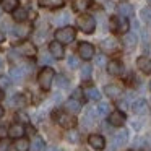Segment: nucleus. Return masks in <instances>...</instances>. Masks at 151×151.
Here are the masks:
<instances>
[{"instance_id":"1","label":"nucleus","mask_w":151,"mask_h":151,"mask_svg":"<svg viewBox=\"0 0 151 151\" xmlns=\"http://www.w3.org/2000/svg\"><path fill=\"white\" fill-rule=\"evenodd\" d=\"M54 78H55V72L50 67H44L39 72V75H37V83H39V86L42 89H49L52 86Z\"/></svg>"},{"instance_id":"2","label":"nucleus","mask_w":151,"mask_h":151,"mask_svg":"<svg viewBox=\"0 0 151 151\" xmlns=\"http://www.w3.org/2000/svg\"><path fill=\"white\" fill-rule=\"evenodd\" d=\"M75 37H76V31L72 26H63L55 31V41H59L60 44H70Z\"/></svg>"},{"instance_id":"3","label":"nucleus","mask_w":151,"mask_h":151,"mask_svg":"<svg viewBox=\"0 0 151 151\" xmlns=\"http://www.w3.org/2000/svg\"><path fill=\"white\" fill-rule=\"evenodd\" d=\"M76 24H78V28L86 34L94 33V29H96V21L91 15H81V17H78Z\"/></svg>"},{"instance_id":"4","label":"nucleus","mask_w":151,"mask_h":151,"mask_svg":"<svg viewBox=\"0 0 151 151\" xmlns=\"http://www.w3.org/2000/svg\"><path fill=\"white\" fill-rule=\"evenodd\" d=\"M128 140V133L127 130H120L117 132V133L114 135V138H112V145H111V151H117L120 150V148L125 146V143H127Z\"/></svg>"},{"instance_id":"5","label":"nucleus","mask_w":151,"mask_h":151,"mask_svg":"<svg viewBox=\"0 0 151 151\" xmlns=\"http://www.w3.org/2000/svg\"><path fill=\"white\" fill-rule=\"evenodd\" d=\"M111 28L115 31V33H119V34H127V31H128V21H127V18H117V17H114V18H111Z\"/></svg>"},{"instance_id":"6","label":"nucleus","mask_w":151,"mask_h":151,"mask_svg":"<svg viewBox=\"0 0 151 151\" xmlns=\"http://www.w3.org/2000/svg\"><path fill=\"white\" fill-rule=\"evenodd\" d=\"M55 120L59 122V125L60 127H63V128H73L76 125V120H75V117H73L72 114H55Z\"/></svg>"},{"instance_id":"7","label":"nucleus","mask_w":151,"mask_h":151,"mask_svg":"<svg viewBox=\"0 0 151 151\" xmlns=\"http://www.w3.org/2000/svg\"><path fill=\"white\" fill-rule=\"evenodd\" d=\"M78 55L81 57L83 60H89L94 57V47H93V44L89 42H80L78 46Z\"/></svg>"},{"instance_id":"8","label":"nucleus","mask_w":151,"mask_h":151,"mask_svg":"<svg viewBox=\"0 0 151 151\" xmlns=\"http://www.w3.org/2000/svg\"><path fill=\"white\" fill-rule=\"evenodd\" d=\"M88 143H89V146H91L93 150H96V151H101V150H104V148H106V140H104V137H102V135H98V133L89 135Z\"/></svg>"},{"instance_id":"9","label":"nucleus","mask_w":151,"mask_h":151,"mask_svg":"<svg viewBox=\"0 0 151 151\" xmlns=\"http://www.w3.org/2000/svg\"><path fill=\"white\" fill-rule=\"evenodd\" d=\"M109 124L112 127H122L125 124V114L122 111H112L109 115Z\"/></svg>"},{"instance_id":"10","label":"nucleus","mask_w":151,"mask_h":151,"mask_svg":"<svg viewBox=\"0 0 151 151\" xmlns=\"http://www.w3.org/2000/svg\"><path fill=\"white\" fill-rule=\"evenodd\" d=\"M101 49L104 50V52H107V54L117 52V49H119V42H117L115 39H112V37H107V39L101 41Z\"/></svg>"},{"instance_id":"11","label":"nucleus","mask_w":151,"mask_h":151,"mask_svg":"<svg viewBox=\"0 0 151 151\" xmlns=\"http://www.w3.org/2000/svg\"><path fill=\"white\" fill-rule=\"evenodd\" d=\"M49 52L54 59H62L65 50H63V46L59 42V41H54V42L49 44Z\"/></svg>"},{"instance_id":"12","label":"nucleus","mask_w":151,"mask_h":151,"mask_svg":"<svg viewBox=\"0 0 151 151\" xmlns=\"http://www.w3.org/2000/svg\"><path fill=\"white\" fill-rule=\"evenodd\" d=\"M17 50L21 54V55H24V57H34L36 55V47H34V44H31V42L20 44Z\"/></svg>"},{"instance_id":"13","label":"nucleus","mask_w":151,"mask_h":151,"mask_svg":"<svg viewBox=\"0 0 151 151\" xmlns=\"http://www.w3.org/2000/svg\"><path fill=\"white\" fill-rule=\"evenodd\" d=\"M117 12L119 15H120L122 18H130L133 17V7H132L130 4H127V2H122V4L117 5Z\"/></svg>"},{"instance_id":"14","label":"nucleus","mask_w":151,"mask_h":151,"mask_svg":"<svg viewBox=\"0 0 151 151\" xmlns=\"http://www.w3.org/2000/svg\"><path fill=\"white\" fill-rule=\"evenodd\" d=\"M107 72L111 73V75H122L124 73V65H122V62H119V60H111V62L107 63Z\"/></svg>"},{"instance_id":"15","label":"nucleus","mask_w":151,"mask_h":151,"mask_svg":"<svg viewBox=\"0 0 151 151\" xmlns=\"http://www.w3.org/2000/svg\"><path fill=\"white\" fill-rule=\"evenodd\" d=\"M24 127L21 124H15V125H12L10 128H8V137L10 138H23V135H24Z\"/></svg>"},{"instance_id":"16","label":"nucleus","mask_w":151,"mask_h":151,"mask_svg":"<svg viewBox=\"0 0 151 151\" xmlns=\"http://www.w3.org/2000/svg\"><path fill=\"white\" fill-rule=\"evenodd\" d=\"M104 93L109 96V98H112V99H119L122 96V88L117 86V85H107L104 88Z\"/></svg>"},{"instance_id":"17","label":"nucleus","mask_w":151,"mask_h":151,"mask_svg":"<svg viewBox=\"0 0 151 151\" xmlns=\"http://www.w3.org/2000/svg\"><path fill=\"white\" fill-rule=\"evenodd\" d=\"M137 65H138V68H140L143 73H151V59H148V57H145V55L138 57Z\"/></svg>"},{"instance_id":"18","label":"nucleus","mask_w":151,"mask_h":151,"mask_svg":"<svg viewBox=\"0 0 151 151\" xmlns=\"http://www.w3.org/2000/svg\"><path fill=\"white\" fill-rule=\"evenodd\" d=\"M132 109H133L135 114H146L148 112V102L145 101V99H137V101L133 102V106H132Z\"/></svg>"},{"instance_id":"19","label":"nucleus","mask_w":151,"mask_h":151,"mask_svg":"<svg viewBox=\"0 0 151 151\" xmlns=\"http://www.w3.org/2000/svg\"><path fill=\"white\" fill-rule=\"evenodd\" d=\"M65 107L68 112H73V114H76V112L81 111V101H78V99H68V101L65 102Z\"/></svg>"},{"instance_id":"20","label":"nucleus","mask_w":151,"mask_h":151,"mask_svg":"<svg viewBox=\"0 0 151 151\" xmlns=\"http://www.w3.org/2000/svg\"><path fill=\"white\" fill-rule=\"evenodd\" d=\"M39 5L44 8H62L63 0H39Z\"/></svg>"},{"instance_id":"21","label":"nucleus","mask_w":151,"mask_h":151,"mask_svg":"<svg viewBox=\"0 0 151 151\" xmlns=\"http://www.w3.org/2000/svg\"><path fill=\"white\" fill-rule=\"evenodd\" d=\"M18 5H20L18 0H2L0 7H2V10H5V12H15L18 8Z\"/></svg>"},{"instance_id":"22","label":"nucleus","mask_w":151,"mask_h":151,"mask_svg":"<svg viewBox=\"0 0 151 151\" xmlns=\"http://www.w3.org/2000/svg\"><path fill=\"white\" fill-rule=\"evenodd\" d=\"M83 94H85V98L88 99V101H99V99H101V93H99L96 88L85 89V91H83Z\"/></svg>"},{"instance_id":"23","label":"nucleus","mask_w":151,"mask_h":151,"mask_svg":"<svg viewBox=\"0 0 151 151\" xmlns=\"http://www.w3.org/2000/svg\"><path fill=\"white\" fill-rule=\"evenodd\" d=\"M29 31H31V26H28V24H18V26H15L13 34L18 37H26L29 34Z\"/></svg>"},{"instance_id":"24","label":"nucleus","mask_w":151,"mask_h":151,"mask_svg":"<svg viewBox=\"0 0 151 151\" xmlns=\"http://www.w3.org/2000/svg\"><path fill=\"white\" fill-rule=\"evenodd\" d=\"M10 104L13 106L15 109H21V107L26 106V99H24L23 94H15L13 98L10 99Z\"/></svg>"},{"instance_id":"25","label":"nucleus","mask_w":151,"mask_h":151,"mask_svg":"<svg viewBox=\"0 0 151 151\" xmlns=\"http://www.w3.org/2000/svg\"><path fill=\"white\" fill-rule=\"evenodd\" d=\"M124 44H125V47H127L128 50H132L135 46H137V36L132 34V33L124 34Z\"/></svg>"},{"instance_id":"26","label":"nucleus","mask_w":151,"mask_h":151,"mask_svg":"<svg viewBox=\"0 0 151 151\" xmlns=\"http://www.w3.org/2000/svg\"><path fill=\"white\" fill-rule=\"evenodd\" d=\"M94 122H96V112L89 109V111L86 112V115L83 117V124H85V128L93 127V125H94Z\"/></svg>"},{"instance_id":"27","label":"nucleus","mask_w":151,"mask_h":151,"mask_svg":"<svg viewBox=\"0 0 151 151\" xmlns=\"http://www.w3.org/2000/svg\"><path fill=\"white\" fill-rule=\"evenodd\" d=\"M91 5V0H73V10L75 12H85Z\"/></svg>"},{"instance_id":"28","label":"nucleus","mask_w":151,"mask_h":151,"mask_svg":"<svg viewBox=\"0 0 151 151\" xmlns=\"http://www.w3.org/2000/svg\"><path fill=\"white\" fill-rule=\"evenodd\" d=\"M24 72H26V70L21 68V67H13V68L10 70V76L13 80H17V81H20V80H23L24 75H26Z\"/></svg>"},{"instance_id":"29","label":"nucleus","mask_w":151,"mask_h":151,"mask_svg":"<svg viewBox=\"0 0 151 151\" xmlns=\"http://www.w3.org/2000/svg\"><path fill=\"white\" fill-rule=\"evenodd\" d=\"M26 18H28V12L24 10V8H20V7H18L17 10L13 12V20L18 21V23H23V21H26Z\"/></svg>"},{"instance_id":"30","label":"nucleus","mask_w":151,"mask_h":151,"mask_svg":"<svg viewBox=\"0 0 151 151\" xmlns=\"http://www.w3.org/2000/svg\"><path fill=\"white\" fill-rule=\"evenodd\" d=\"M29 141L26 140V138H18L17 141H15V150L17 151H28L29 150Z\"/></svg>"},{"instance_id":"31","label":"nucleus","mask_w":151,"mask_h":151,"mask_svg":"<svg viewBox=\"0 0 151 151\" xmlns=\"http://www.w3.org/2000/svg\"><path fill=\"white\" fill-rule=\"evenodd\" d=\"M96 111H98L99 115H102V117H106V115H111V106L107 104V102H99L98 107H96Z\"/></svg>"},{"instance_id":"32","label":"nucleus","mask_w":151,"mask_h":151,"mask_svg":"<svg viewBox=\"0 0 151 151\" xmlns=\"http://www.w3.org/2000/svg\"><path fill=\"white\" fill-rule=\"evenodd\" d=\"M44 140L42 138H39V137H36L33 140V143H31V151H44Z\"/></svg>"},{"instance_id":"33","label":"nucleus","mask_w":151,"mask_h":151,"mask_svg":"<svg viewBox=\"0 0 151 151\" xmlns=\"http://www.w3.org/2000/svg\"><path fill=\"white\" fill-rule=\"evenodd\" d=\"M91 65H89V63H86V65H83L81 67V78L83 80H89L91 78Z\"/></svg>"},{"instance_id":"34","label":"nucleus","mask_w":151,"mask_h":151,"mask_svg":"<svg viewBox=\"0 0 151 151\" xmlns=\"http://www.w3.org/2000/svg\"><path fill=\"white\" fill-rule=\"evenodd\" d=\"M141 20L146 21V23H151V7H146L141 10Z\"/></svg>"},{"instance_id":"35","label":"nucleus","mask_w":151,"mask_h":151,"mask_svg":"<svg viewBox=\"0 0 151 151\" xmlns=\"http://www.w3.org/2000/svg\"><path fill=\"white\" fill-rule=\"evenodd\" d=\"M67 63H68V67H70V68H76V67L80 65V62H78V57H75V55H70V57H68V62H67Z\"/></svg>"},{"instance_id":"36","label":"nucleus","mask_w":151,"mask_h":151,"mask_svg":"<svg viewBox=\"0 0 151 151\" xmlns=\"http://www.w3.org/2000/svg\"><path fill=\"white\" fill-rule=\"evenodd\" d=\"M8 148H10V141L8 140H0V151H8Z\"/></svg>"},{"instance_id":"37","label":"nucleus","mask_w":151,"mask_h":151,"mask_svg":"<svg viewBox=\"0 0 151 151\" xmlns=\"http://www.w3.org/2000/svg\"><path fill=\"white\" fill-rule=\"evenodd\" d=\"M67 78L65 76H59V78H57V86H59V88H67Z\"/></svg>"},{"instance_id":"38","label":"nucleus","mask_w":151,"mask_h":151,"mask_svg":"<svg viewBox=\"0 0 151 151\" xmlns=\"http://www.w3.org/2000/svg\"><path fill=\"white\" fill-rule=\"evenodd\" d=\"M8 135V128H5V125H0V140H4Z\"/></svg>"},{"instance_id":"39","label":"nucleus","mask_w":151,"mask_h":151,"mask_svg":"<svg viewBox=\"0 0 151 151\" xmlns=\"http://www.w3.org/2000/svg\"><path fill=\"white\" fill-rule=\"evenodd\" d=\"M17 119H18V120H21V122H24V124H28V120H29V119H28V115L23 114V112H18Z\"/></svg>"},{"instance_id":"40","label":"nucleus","mask_w":151,"mask_h":151,"mask_svg":"<svg viewBox=\"0 0 151 151\" xmlns=\"http://www.w3.org/2000/svg\"><path fill=\"white\" fill-rule=\"evenodd\" d=\"M68 141H72V143H76V141H78V133H76V132H73V133H68Z\"/></svg>"},{"instance_id":"41","label":"nucleus","mask_w":151,"mask_h":151,"mask_svg":"<svg viewBox=\"0 0 151 151\" xmlns=\"http://www.w3.org/2000/svg\"><path fill=\"white\" fill-rule=\"evenodd\" d=\"M67 20H68V13H62V17H57L55 18L57 23H65Z\"/></svg>"},{"instance_id":"42","label":"nucleus","mask_w":151,"mask_h":151,"mask_svg":"<svg viewBox=\"0 0 151 151\" xmlns=\"http://www.w3.org/2000/svg\"><path fill=\"white\" fill-rule=\"evenodd\" d=\"M8 85H10V81H8V78H5V76H2V78H0V88H8Z\"/></svg>"},{"instance_id":"43","label":"nucleus","mask_w":151,"mask_h":151,"mask_svg":"<svg viewBox=\"0 0 151 151\" xmlns=\"http://www.w3.org/2000/svg\"><path fill=\"white\" fill-rule=\"evenodd\" d=\"M96 63H98V65H104V57L99 55V57H98V60H96Z\"/></svg>"},{"instance_id":"44","label":"nucleus","mask_w":151,"mask_h":151,"mask_svg":"<svg viewBox=\"0 0 151 151\" xmlns=\"http://www.w3.org/2000/svg\"><path fill=\"white\" fill-rule=\"evenodd\" d=\"M119 106H120L122 109H127L128 107V104H127V101H119Z\"/></svg>"},{"instance_id":"45","label":"nucleus","mask_w":151,"mask_h":151,"mask_svg":"<svg viewBox=\"0 0 151 151\" xmlns=\"http://www.w3.org/2000/svg\"><path fill=\"white\" fill-rule=\"evenodd\" d=\"M4 41H5V34L0 31V42H4Z\"/></svg>"},{"instance_id":"46","label":"nucleus","mask_w":151,"mask_h":151,"mask_svg":"<svg viewBox=\"0 0 151 151\" xmlns=\"http://www.w3.org/2000/svg\"><path fill=\"white\" fill-rule=\"evenodd\" d=\"M46 151H59V150H57V148H54V146H50V148H47Z\"/></svg>"},{"instance_id":"47","label":"nucleus","mask_w":151,"mask_h":151,"mask_svg":"<svg viewBox=\"0 0 151 151\" xmlns=\"http://www.w3.org/2000/svg\"><path fill=\"white\" fill-rule=\"evenodd\" d=\"M0 99H4V89L0 88Z\"/></svg>"},{"instance_id":"48","label":"nucleus","mask_w":151,"mask_h":151,"mask_svg":"<svg viewBox=\"0 0 151 151\" xmlns=\"http://www.w3.org/2000/svg\"><path fill=\"white\" fill-rule=\"evenodd\" d=\"M2 115H4V107L0 106V119H2Z\"/></svg>"},{"instance_id":"49","label":"nucleus","mask_w":151,"mask_h":151,"mask_svg":"<svg viewBox=\"0 0 151 151\" xmlns=\"http://www.w3.org/2000/svg\"><path fill=\"white\" fill-rule=\"evenodd\" d=\"M0 68H2V60H0Z\"/></svg>"},{"instance_id":"50","label":"nucleus","mask_w":151,"mask_h":151,"mask_svg":"<svg viewBox=\"0 0 151 151\" xmlns=\"http://www.w3.org/2000/svg\"><path fill=\"white\" fill-rule=\"evenodd\" d=\"M0 15H2V7H0Z\"/></svg>"},{"instance_id":"51","label":"nucleus","mask_w":151,"mask_h":151,"mask_svg":"<svg viewBox=\"0 0 151 151\" xmlns=\"http://www.w3.org/2000/svg\"><path fill=\"white\" fill-rule=\"evenodd\" d=\"M150 89H151V83H150Z\"/></svg>"},{"instance_id":"52","label":"nucleus","mask_w":151,"mask_h":151,"mask_svg":"<svg viewBox=\"0 0 151 151\" xmlns=\"http://www.w3.org/2000/svg\"><path fill=\"white\" fill-rule=\"evenodd\" d=\"M150 2H151V0H150Z\"/></svg>"}]
</instances>
